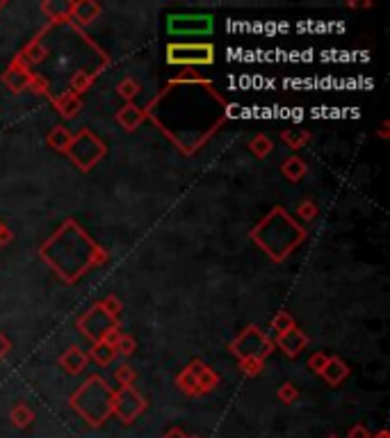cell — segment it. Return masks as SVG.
Returning <instances> with one entry per match:
<instances>
[{
  "label": "cell",
  "mask_w": 390,
  "mask_h": 438,
  "mask_svg": "<svg viewBox=\"0 0 390 438\" xmlns=\"http://www.w3.org/2000/svg\"><path fill=\"white\" fill-rule=\"evenodd\" d=\"M149 116L183 151H194L226 116V103L208 85H176L151 103Z\"/></svg>",
  "instance_id": "obj_1"
},
{
  "label": "cell",
  "mask_w": 390,
  "mask_h": 438,
  "mask_svg": "<svg viewBox=\"0 0 390 438\" xmlns=\"http://www.w3.org/2000/svg\"><path fill=\"white\" fill-rule=\"evenodd\" d=\"M42 258L66 281L83 276L94 262L103 260V251L87 238V233L75 221L64 226L42 247Z\"/></svg>",
  "instance_id": "obj_2"
},
{
  "label": "cell",
  "mask_w": 390,
  "mask_h": 438,
  "mask_svg": "<svg viewBox=\"0 0 390 438\" xmlns=\"http://www.w3.org/2000/svg\"><path fill=\"white\" fill-rule=\"evenodd\" d=\"M253 240H256L258 247L265 249L274 260H281L304 240V231L299 229V224H295L288 217L286 210L276 208L265 217V221L256 226Z\"/></svg>",
  "instance_id": "obj_3"
},
{
  "label": "cell",
  "mask_w": 390,
  "mask_h": 438,
  "mask_svg": "<svg viewBox=\"0 0 390 438\" xmlns=\"http://www.w3.org/2000/svg\"><path fill=\"white\" fill-rule=\"evenodd\" d=\"M112 404H114V393L99 377H92L90 382L73 395L75 411L92 425H101L105 418L112 413Z\"/></svg>",
  "instance_id": "obj_4"
},
{
  "label": "cell",
  "mask_w": 390,
  "mask_h": 438,
  "mask_svg": "<svg viewBox=\"0 0 390 438\" xmlns=\"http://www.w3.org/2000/svg\"><path fill=\"white\" fill-rule=\"evenodd\" d=\"M66 151H69V155L73 158V162L78 164V167L90 169L96 160L103 158L105 146H103L101 140H96L90 130H83L75 140H71L69 149H66Z\"/></svg>",
  "instance_id": "obj_5"
},
{
  "label": "cell",
  "mask_w": 390,
  "mask_h": 438,
  "mask_svg": "<svg viewBox=\"0 0 390 438\" xmlns=\"http://www.w3.org/2000/svg\"><path fill=\"white\" fill-rule=\"evenodd\" d=\"M269 340L260 334L256 327H249L245 334H242L236 343H233V352H236L242 361H260L262 356L269 354Z\"/></svg>",
  "instance_id": "obj_6"
},
{
  "label": "cell",
  "mask_w": 390,
  "mask_h": 438,
  "mask_svg": "<svg viewBox=\"0 0 390 438\" xmlns=\"http://www.w3.org/2000/svg\"><path fill=\"white\" fill-rule=\"evenodd\" d=\"M112 327H114V315H110V310H107L105 306L92 308L90 313L80 320L83 334L90 336L94 343H103L105 336L112 331Z\"/></svg>",
  "instance_id": "obj_7"
},
{
  "label": "cell",
  "mask_w": 390,
  "mask_h": 438,
  "mask_svg": "<svg viewBox=\"0 0 390 438\" xmlns=\"http://www.w3.org/2000/svg\"><path fill=\"white\" fill-rule=\"evenodd\" d=\"M167 60L171 64H210L214 60L212 46L208 44H176L169 46Z\"/></svg>",
  "instance_id": "obj_8"
},
{
  "label": "cell",
  "mask_w": 390,
  "mask_h": 438,
  "mask_svg": "<svg viewBox=\"0 0 390 438\" xmlns=\"http://www.w3.org/2000/svg\"><path fill=\"white\" fill-rule=\"evenodd\" d=\"M169 32L173 35H208L212 30V18L203 14H192V16H169Z\"/></svg>",
  "instance_id": "obj_9"
},
{
  "label": "cell",
  "mask_w": 390,
  "mask_h": 438,
  "mask_svg": "<svg viewBox=\"0 0 390 438\" xmlns=\"http://www.w3.org/2000/svg\"><path fill=\"white\" fill-rule=\"evenodd\" d=\"M144 408V402L142 397L133 391L130 386L121 388L119 395H114V404H112V411L121 418L123 422H130L135 415H138L140 411Z\"/></svg>",
  "instance_id": "obj_10"
},
{
  "label": "cell",
  "mask_w": 390,
  "mask_h": 438,
  "mask_svg": "<svg viewBox=\"0 0 390 438\" xmlns=\"http://www.w3.org/2000/svg\"><path fill=\"white\" fill-rule=\"evenodd\" d=\"M306 343H308V338L301 334L299 329H288L286 334H279V345L286 349V354H290V356H297L301 349L306 347Z\"/></svg>",
  "instance_id": "obj_11"
},
{
  "label": "cell",
  "mask_w": 390,
  "mask_h": 438,
  "mask_svg": "<svg viewBox=\"0 0 390 438\" xmlns=\"http://www.w3.org/2000/svg\"><path fill=\"white\" fill-rule=\"evenodd\" d=\"M71 12H73V18L78 23H90V21H94L96 16H99L101 7L96 3H80V5H73Z\"/></svg>",
  "instance_id": "obj_12"
},
{
  "label": "cell",
  "mask_w": 390,
  "mask_h": 438,
  "mask_svg": "<svg viewBox=\"0 0 390 438\" xmlns=\"http://www.w3.org/2000/svg\"><path fill=\"white\" fill-rule=\"evenodd\" d=\"M322 375H324L331 384H340L347 377V367H345L343 361H327L324 370H322Z\"/></svg>",
  "instance_id": "obj_13"
},
{
  "label": "cell",
  "mask_w": 390,
  "mask_h": 438,
  "mask_svg": "<svg viewBox=\"0 0 390 438\" xmlns=\"http://www.w3.org/2000/svg\"><path fill=\"white\" fill-rule=\"evenodd\" d=\"M62 363L69 372H80V370L85 367V354L80 352V349H69V352L64 354Z\"/></svg>",
  "instance_id": "obj_14"
},
{
  "label": "cell",
  "mask_w": 390,
  "mask_h": 438,
  "mask_svg": "<svg viewBox=\"0 0 390 438\" xmlns=\"http://www.w3.org/2000/svg\"><path fill=\"white\" fill-rule=\"evenodd\" d=\"M114 352H116V349H114V345H110V343H105V340H103V343H96V347H94V358H96V361H99V363H107V361H110V358L114 356Z\"/></svg>",
  "instance_id": "obj_15"
},
{
  "label": "cell",
  "mask_w": 390,
  "mask_h": 438,
  "mask_svg": "<svg viewBox=\"0 0 390 438\" xmlns=\"http://www.w3.org/2000/svg\"><path fill=\"white\" fill-rule=\"evenodd\" d=\"M28 80H30V78H28V73L25 71H9L7 75H5V83L9 85V87H12V90L14 92H18V90H21V87H25L28 85Z\"/></svg>",
  "instance_id": "obj_16"
},
{
  "label": "cell",
  "mask_w": 390,
  "mask_h": 438,
  "mask_svg": "<svg viewBox=\"0 0 390 438\" xmlns=\"http://www.w3.org/2000/svg\"><path fill=\"white\" fill-rule=\"evenodd\" d=\"M51 144L55 146V149H69V144H71V138H69V133H66L64 128H55L53 135H51Z\"/></svg>",
  "instance_id": "obj_17"
},
{
  "label": "cell",
  "mask_w": 390,
  "mask_h": 438,
  "mask_svg": "<svg viewBox=\"0 0 390 438\" xmlns=\"http://www.w3.org/2000/svg\"><path fill=\"white\" fill-rule=\"evenodd\" d=\"M295 324H292V320H290V315H286V313H281L279 317H274V329L279 331V334H286L288 329H292Z\"/></svg>",
  "instance_id": "obj_18"
},
{
  "label": "cell",
  "mask_w": 390,
  "mask_h": 438,
  "mask_svg": "<svg viewBox=\"0 0 390 438\" xmlns=\"http://www.w3.org/2000/svg\"><path fill=\"white\" fill-rule=\"evenodd\" d=\"M286 174L288 176L295 181V178H299L301 174H304V167H301V162L299 160H290L288 164H286Z\"/></svg>",
  "instance_id": "obj_19"
},
{
  "label": "cell",
  "mask_w": 390,
  "mask_h": 438,
  "mask_svg": "<svg viewBox=\"0 0 390 438\" xmlns=\"http://www.w3.org/2000/svg\"><path fill=\"white\" fill-rule=\"evenodd\" d=\"M116 347H121L123 349V352L126 354H128V352H133V340L130 338H119V336H116Z\"/></svg>",
  "instance_id": "obj_20"
},
{
  "label": "cell",
  "mask_w": 390,
  "mask_h": 438,
  "mask_svg": "<svg viewBox=\"0 0 390 438\" xmlns=\"http://www.w3.org/2000/svg\"><path fill=\"white\" fill-rule=\"evenodd\" d=\"M324 356H313V358H310V365H313V370H319V372H322V370H324Z\"/></svg>",
  "instance_id": "obj_21"
},
{
  "label": "cell",
  "mask_w": 390,
  "mask_h": 438,
  "mask_svg": "<svg viewBox=\"0 0 390 438\" xmlns=\"http://www.w3.org/2000/svg\"><path fill=\"white\" fill-rule=\"evenodd\" d=\"M5 352H9V343H7V340L0 338V356H3Z\"/></svg>",
  "instance_id": "obj_22"
},
{
  "label": "cell",
  "mask_w": 390,
  "mask_h": 438,
  "mask_svg": "<svg viewBox=\"0 0 390 438\" xmlns=\"http://www.w3.org/2000/svg\"><path fill=\"white\" fill-rule=\"evenodd\" d=\"M164 438H185L181 432H171V434H167V436H164Z\"/></svg>",
  "instance_id": "obj_23"
},
{
  "label": "cell",
  "mask_w": 390,
  "mask_h": 438,
  "mask_svg": "<svg viewBox=\"0 0 390 438\" xmlns=\"http://www.w3.org/2000/svg\"><path fill=\"white\" fill-rule=\"evenodd\" d=\"M379 438H386V434H382V436H379Z\"/></svg>",
  "instance_id": "obj_24"
}]
</instances>
